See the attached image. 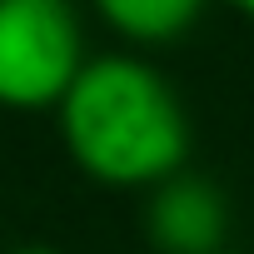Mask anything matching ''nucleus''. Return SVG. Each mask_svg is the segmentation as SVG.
<instances>
[{"instance_id":"nucleus-1","label":"nucleus","mask_w":254,"mask_h":254,"mask_svg":"<svg viewBox=\"0 0 254 254\" xmlns=\"http://www.w3.org/2000/svg\"><path fill=\"white\" fill-rule=\"evenodd\" d=\"M70 165L105 190H150L185 170L190 115L175 85L135 50L90 55L55 105Z\"/></svg>"},{"instance_id":"nucleus-3","label":"nucleus","mask_w":254,"mask_h":254,"mask_svg":"<svg viewBox=\"0 0 254 254\" xmlns=\"http://www.w3.org/2000/svg\"><path fill=\"white\" fill-rule=\"evenodd\" d=\"M145 239L155 254H219L229 239V199L214 180L175 170L150 185L145 199Z\"/></svg>"},{"instance_id":"nucleus-7","label":"nucleus","mask_w":254,"mask_h":254,"mask_svg":"<svg viewBox=\"0 0 254 254\" xmlns=\"http://www.w3.org/2000/svg\"><path fill=\"white\" fill-rule=\"evenodd\" d=\"M219 254H234V249H219Z\"/></svg>"},{"instance_id":"nucleus-2","label":"nucleus","mask_w":254,"mask_h":254,"mask_svg":"<svg viewBox=\"0 0 254 254\" xmlns=\"http://www.w3.org/2000/svg\"><path fill=\"white\" fill-rule=\"evenodd\" d=\"M75 0H0V105L55 110L85 65Z\"/></svg>"},{"instance_id":"nucleus-6","label":"nucleus","mask_w":254,"mask_h":254,"mask_svg":"<svg viewBox=\"0 0 254 254\" xmlns=\"http://www.w3.org/2000/svg\"><path fill=\"white\" fill-rule=\"evenodd\" d=\"M15 254H55V249H45V244H25V249H15Z\"/></svg>"},{"instance_id":"nucleus-5","label":"nucleus","mask_w":254,"mask_h":254,"mask_svg":"<svg viewBox=\"0 0 254 254\" xmlns=\"http://www.w3.org/2000/svg\"><path fill=\"white\" fill-rule=\"evenodd\" d=\"M219 5H229L234 15H244V20H254V0H219Z\"/></svg>"},{"instance_id":"nucleus-4","label":"nucleus","mask_w":254,"mask_h":254,"mask_svg":"<svg viewBox=\"0 0 254 254\" xmlns=\"http://www.w3.org/2000/svg\"><path fill=\"white\" fill-rule=\"evenodd\" d=\"M209 0H95L100 20L130 40L135 50H160V45H175L180 35L194 30V20L204 15Z\"/></svg>"}]
</instances>
